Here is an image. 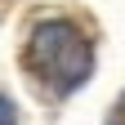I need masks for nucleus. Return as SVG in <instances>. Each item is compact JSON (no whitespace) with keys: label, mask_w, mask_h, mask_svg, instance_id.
Here are the masks:
<instances>
[{"label":"nucleus","mask_w":125,"mask_h":125,"mask_svg":"<svg viewBox=\"0 0 125 125\" xmlns=\"http://www.w3.org/2000/svg\"><path fill=\"white\" fill-rule=\"evenodd\" d=\"M27 67L36 72V81H45L54 94H72L76 85L94 72V49L81 27L72 22H40L27 40Z\"/></svg>","instance_id":"f257e3e1"},{"label":"nucleus","mask_w":125,"mask_h":125,"mask_svg":"<svg viewBox=\"0 0 125 125\" xmlns=\"http://www.w3.org/2000/svg\"><path fill=\"white\" fill-rule=\"evenodd\" d=\"M0 125H18V112H13V103L0 94Z\"/></svg>","instance_id":"f03ea898"},{"label":"nucleus","mask_w":125,"mask_h":125,"mask_svg":"<svg viewBox=\"0 0 125 125\" xmlns=\"http://www.w3.org/2000/svg\"><path fill=\"white\" fill-rule=\"evenodd\" d=\"M112 125H125V98H121V107L112 112Z\"/></svg>","instance_id":"7ed1b4c3"}]
</instances>
